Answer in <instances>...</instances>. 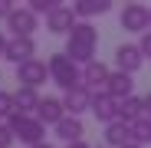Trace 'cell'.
Masks as SVG:
<instances>
[{
	"label": "cell",
	"mask_w": 151,
	"mask_h": 148,
	"mask_svg": "<svg viewBox=\"0 0 151 148\" xmlns=\"http://www.w3.org/2000/svg\"><path fill=\"white\" fill-rule=\"evenodd\" d=\"M66 148H92V145H89V142L82 138V142H72V145H66Z\"/></svg>",
	"instance_id": "cell-28"
},
{
	"label": "cell",
	"mask_w": 151,
	"mask_h": 148,
	"mask_svg": "<svg viewBox=\"0 0 151 148\" xmlns=\"http://www.w3.org/2000/svg\"><path fill=\"white\" fill-rule=\"evenodd\" d=\"M92 115L102 122V125H112V122H118V102L105 92V89H99L92 92Z\"/></svg>",
	"instance_id": "cell-10"
},
{
	"label": "cell",
	"mask_w": 151,
	"mask_h": 148,
	"mask_svg": "<svg viewBox=\"0 0 151 148\" xmlns=\"http://www.w3.org/2000/svg\"><path fill=\"white\" fill-rule=\"evenodd\" d=\"M145 118V99L132 95L125 99V102H118V122H125V125H135V122Z\"/></svg>",
	"instance_id": "cell-17"
},
{
	"label": "cell",
	"mask_w": 151,
	"mask_h": 148,
	"mask_svg": "<svg viewBox=\"0 0 151 148\" xmlns=\"http://www.w3.org/2000/svg\"><path fill=\"white\" fill-rule=\"evenodd\" d=\"M46 63H49V79H53L63 92L82 86V66L76 63V59H69L66 53H53Z\"/></svg>",
	"instance_id": "cell-2"
},
{
	"label": "cell",
	"mask_w": 151,
	"mask_h": 148,
	"mask_svg": "<svg viewBox=\"0 0 151 148\" xmlns=\"http://www.w3.org/2000/svg\"><path fill=\"white\" fill-rule=\"evenodd\" d=\"M13 102H17V112H20V115H36V109H40V102H43V95H40L36 89L17 86V92H13Z\"/></svg>",
	"instance_id": "cell-16"
},
{
	"label": "cell",
	"mask_w": 151,
	"mask_h": 148,
	"mask_svg": "<svg viewBox=\"0 0 151 148\" xmlns=\"http://www.w3.org/2000/svg\"><path fill=\"white\" fill-rule=\"evenodd\" d=\"M138 49L145 53V59H151V30H148V33H141V40H138Z\"/></svg>",
	"instance_id": "cell-24"
},
{
	"label": "cell",
	"mask_w": 151,
	"mask_h": 148,
	"mask_svg": "<svg viewBox=\"0 0 151 148\" xmlns=\"http://www.w3.org/2000/svg\"><path fill=\"white\" fill-rule=\"evenodd\" d=\"M141 66H145V53L138 49V43H122V46L115 49V69H118V72L135 76Z\"/></svg>",
	"instance_id": "cell-6"
},
{
	"label": "cell",
	"mask_w": 151,
	"mask_h": 148,
	"mask_svg": "<svg viewBox=\"0 0 151 148\" xmlns=\"http://www.w3.org/2000/svg\"><path fill=\"white\" fill-rule=\"evenodd\" d=\"M118 23H122V30L125 33H148L151 30V10L145 4H125L122 13H118Z\"/></svg>",
	"instance_id": "cell-4"
},
{
	"label": "cell",
	"mask_w": 151,
	"mask_h": 148,
	"mask_svg": "<svg viewBox=\"0 0 151 148\" xmlns=\"http://www.w3.org/2000/svg\"><path fill=\"white\" fill-rule=\"evenodd\" d=\"M7 125H10V132L23 142V145H40V142H46V125L36 118V115H20V112H13L10 118H7Z\"/></svg>",
	"instance_id": "cell-3"
},
{
	"label": "cell",
	"mask_w": 151,
	"mask_h": 148,
	"mask_svg": "<svg viewBox=\"0 0 151 148\" xmlns=\"http://www.w3.org/2000/svg\"><path fill=\"white\" fill-rule=\"evenodd\" d=\"M105 92L115 99V102H125V99H132L135 95V79L128 76V72H112L109 76V86H105Z\"/></svg>",
	"instance_id": "cell-13"
},
{
	"label": "cell",
	"mask_w": 151,
	"mask_h": 148,
	"mask_svg": "<svg viewBox=\"0 0 151 148\" xmlns=\"http://www.w3.org/2000/svg\"><path fill=\"white\" fill-rule=\"evenodd\" d=\"M69 112H66V105H63V99H56V95H46L43 102H40V109H36V118L43 122V125H59V122L66 118Z\"/></svg>",
	"instance_id": "cell-12"
},
{
	"label": "cell",
	"mask_w": 151,
	"mask_h": 148,
	"mask_svg": "<svg viewBox=\"0 0 151 148\" xmlns=\"http://www.w3.org/2000/svg\"><path fill=\"white\" fill-rule=\"evenodd\" d=\"M145 118H151V92L145 95Z\"/></svg>",
	"instance_id": "cell-27"
},
{
	"label": "cell",
	"mask_w": 151,
	"mask_h": 148,
	"mask_svg": "<svg viewBox=\"0 0 151 148\" xmlns=\"http://www.w3.org/2000/svg\"><path fill=\"white\" fill-rule=\"evenodd\" d=\"M63 105H66V112H69V115H76V118H79L82 112H92V89L76 86V89L63 92Z\"/></svg>",
	"instance_id": "cell-11"
},
{
	"label": "cell",
	"mask_w": 151,
	"mask_h": 148,
	"mask_svg": "<svg viewBox=\"0 0 151 148\" xmlns=\"http://www.w3.org/2000/svg\"><path fill=\"white\" fill-rule=\"evenodd\" d=\"M76 23H79L76 10H72L69 4H63V7H56L53 13L46 17V30H49V33H56V36H69V33L76 30Z\"/></svg>",
	"instance_id": "cell-7"
},
{
	"label": "cell",
	"mask_w": 151,
	"mask_h": 148,
	"mask_svg": "<svg viewBox=\"0 0 151 148\" xmlns=\"http://www.w3.org/2000/svg\"><path fill=\"white\" fill-rule=\"evenodd\" d=\"M46 79H49V63H43V59H30V63L17 66V82L27 89H40Z\"/></svg>",
	"instance_id": "cell-5"
},
{
	"label": "cell",
	"mask_w": 151,
	"mask_h": 148,
	"mask_svg": "<svg viewBox=\"0 0 151 148\" xmlns=\"http://www.w3.org/2000/svg\"><path fill=\"white\" fill-rule=\"evenodd\" d=\"M7 43H10V36H7L4 30H0V56H4V53H7Z\"/></svg>",
	"instance_id": "cell-26"
},
{
	"label": "cell",
	"mask_w": 151,
	"mask_h": 148,
	"mask_svg": "<svg viewBox=\"0 0 151 148\" xmlns=\"http://www.w3.org/2000/svg\"><path fill=\"white\" fill-rule=\"evenodd\" d=\"M17 142V135L10 132V125H7V122H0V148H10Z\"/></svg>",
	"instance_id": "cell-23"
},
{
	"label": "cell",
	"mask_w": 151,
	"mask_h": 148,
	"mask_svg": "<svg viewBox=\"0 0 151 148\" xmlns=\"http://www.w3.org/2000/svg\"><path fill=\"white\" fill-rule=\"evenodd\" d=\"M13 112H17V102H13V92L0 89V118H10Z\"/></svg>",
	"instance_id": "cell-22"
},
{
	"label": "cell",
	"mask_w": 151,
	"mask_h": 148,
	"mask_svg": "<svg viewBox=\"0 0 151 148\" xmlns=\"http://www.w3.org/2000/svg\"><path fill=\"white\" fill-rule=\"evenodd\" d=\"M56 7H63L59 0H30V10H33L36 17H49Z\"/></svg>",
	"instance_id": "cell-21"
},
{
	"label": "cell",
	"mask_w": 151,
	"mask_h": 148,
	"mask_svg": "<svg viewBox=\"0 0 151 148\" xmlns=\"http://www.w3.org/2000/svg\"><path fill=\"white\" fill-rule=\"evenodd\" d=\"M4 59H10L13 66H23V63L36 59V40H33V36H10Z\"/></svg>",
	"instance_id": "cell-8"
},
{
	"label": "cell",
	"mask_w": 151,
	"mask_h": 148,
	"mask_svg": "<svg viewBox=\"0 0 151 148\" xmlns=\"http://www.w3.org/2000/svg\"><path fill=\"white\" fill-rule=\"evenodd\" d=\"M76 17L79 20H92V17H102L112 10V0H79V4H72Z\"/></svg>",
	"instance_id": "cell-19"
},
{
	"label": "cell",
	"mask_w": 151,
	"mask_h": 148,
	"mask_svg": "<svg viewBox=\"0 0 151 148\" xmlns=\"http://www.w3.org/2000/svg\"><path fill=\"white\" fill-rule=\"evenodd\" d=\"M95 49H99V30L89 20H79L76 30L66 36V56L76 59L79 66H89V63H95Z\"/></svg>",
	"instance_id": "cell-1"
},
{
	"label": "cell",
	"mask_w": 151,
	"mask_h": 148,
	"mask_svg": "<svg viewBox=\"0 0 151 148\" xmlns=\"http://www.w3.org/2000/svg\"><path fill=\"white\" fill-rule=\"evenodd\" d=\"M17 7L10 4V0H0V20H10V13H13Z\"/></svg>",
	"instance_id": "cell-25"
},
{
	"label": "cell",
	"mask_w": 151,
	"mask_h": 148,
	"mask_svg": "<svg viewBox=\"0 0 151 148\" xmlns=\"http://www.w3.org/2000/svg\"><path fill=\"white\" fill-rule=\"evenodd\" d=\"M33 148H53V145H49V142H40V145H33Z\"/></svg>",
	"instance_id": "cell-29"
},
{
	"label": "cell",
	"mask_w": 151,
	"mask_h": 148,
	"mask_svg": "<svg viewBox=\"0 0 151 148\" xmlns=\"http://www.w3.org/2000/svg\"><path fill=\"white\" fill-rule=\"evenodd\" d=\"M132 142L135 145H151V118H141V122H135L132 125Z\"/></svg>",
	"instance_id": "cell-20"
},
{
	"label": "cell",
	"mask_w": 151,
	"mask_h": 148,
	"mask_svg": "<svg viewBox=\"0 0 151 148\" xmlns=\"http://www.w3.org/2000/svg\"><path fill=\"white\" fill-rule=\"evenodd\" d=\"M56 132V138L59 142H66V145H72V142H82V135H86V125H82V118H76V115H66L59 125L53 129Z\"/></svg>",
	"instance_id": "cell-15"
},
{
	"label": "cell",
	"mask_w": 151,
	"mask_h": 148,
	"mask_svg": "<svg viewBox=\"0 0 151 148\" xmlns=\"http://www.w3.org/2000/svg\"><path fill=\"white\" fill-rule=\"evenodd\" d=\"M105 145H109V148L132 145V125H125V122H112V125H105Z\"/></svg>",
	"instance_id": "cell-18"
},
{
	"label": "cell",
	"mask_w": 151,
	"mask_h": 148,
	"mask_svg": "<svg viewBox=\"0 0 151 148\" xmlns=\"http://www.w3.org/2000/svg\"><path fill=\"white\" fill-rule=\"evenodd\" d=\"M36 27H40V17H36L30 7H17V10L10 13V20H7V30H10L13 36H33Z\"/></svg>",
	"instance_id": "cell-9"
},
{
	"label": "cell",
	"mask_w": 151,
	"mask_h": 148,
	"mask_svg": "<svg viewBox=\"0 0 151 148\" xmlns=\"http://www.w3.org/2000/svg\"><path fill=\"white\" fill-rule=\"evenodd\" d=\"M109 76H112V69L105 66V63H89V66H82V86L86 89H92V92H99V86H109Z\"/></svg>",
	"instance_id": "cell-14"
},
{
	"label": "cell",
	"mask_w": 151,
	"mask_h": 148,
	"mask_svg": "<svg viewBox=\"0 0 151 148\" xmlns=\"http://www.w3.org/2000/svg\"><path fill=\"white\" fill-rule=\"evenodd\" d=\"M125 148H141V145H135V142H132V145H125Z\"/></svg>",
	"instance_id": "cell-30"
}]
</instances>
